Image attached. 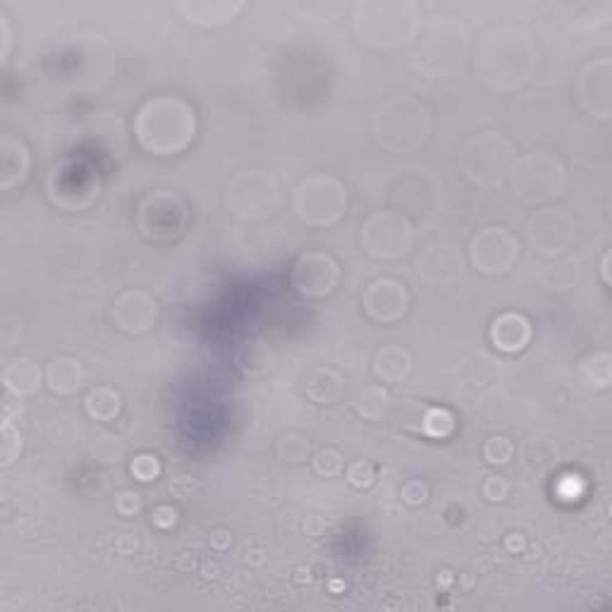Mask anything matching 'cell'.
Returning <instances> with one entry per match:
<instances>
[{
	"instance_id": "2",
	"label": "cell",
	"mask_w": 612,
	"mask_h": 612,
	"mask_svg": "<svg viewBox=\"0 0 612 612\" xmlns=\"http://www.w3.org/2000/svg\"><path fill=\"white\" fill-rule=\"evenodd\" d=\"M10 371L17 374V381H8V387L15 392H31L36 387V383H39V374L31 366V361H15L10 366Z\"/></svg>"
},
{
	"instance_id": "3",
	"label": "cell",
	"mask_w": 612,
	"mask_h": 612,
	"mask_svg": "<svg viewBox=\"0 0 612 612\" xmlns=\"http://www.w3.org/2000/svg\"><path fill=\"white\" fill-rule=\"evenodd\" d=\"M132 471L139 476V481H151L158 473V462L156 457H139V460L132 464Z\"/></svg>"
},
{
	"instance_id": "4",
	"label": "cell",
	"mask_w": 612,
	"mask_h": 612,
	"mask_svg": "<svg viewBox=\"0 0 612 612\" xmlns=\"http://www.w3.org/2000/svg\"><path fill=\"white\" fill-rule=\"evenodd\" d=\"M371 478H374V471H371V466L364 464V462L354 464L352 471H349V481H352L354 486H369Z\"/></svg>"
},
{
	"instance_id": "1",
	"label": "cell",
	"mask_w": 612,
	"mask_h": 612,
	"mask_svg": "<svg viewBox=\"0 0 612 612\" xmlns=\"http://www.w3.org/2000/svg\"><path fill=\"white\" fill-rule=\"evenodd\" d=\"M493 340L500 349H507V352H517L526 344L529 340V323L521 316H502L500 321H495L493 326Z\"/></svg>"
}]
</instances>
